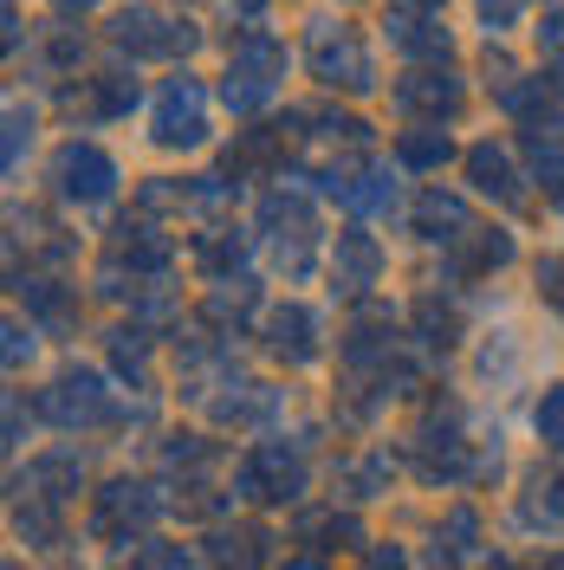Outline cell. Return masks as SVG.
Returning <instances> with one entry per match:
<instances>
[{
    "mask_svg": "<svg viewBox=\"0 0 564 570\" xmlns=\"http://www.w3.org/2000/svg\"><path fill=\"white\" fill-rule=\"evenodd\" d=\"M280 71H285V46L273 33H247L234 39V59H227V85H221V105L234 110V117H253V110L273 105V91H280Z\"/></svg>",
    "mask_w": 564,
    "mask_h": 570,
    "instance_id": "cell-1",
    "label": "cell"
},
{
    "mask_svg": "<svg viewBox=\"0 0 564 570\" xmlns=\"http://www.w3.org/2000/svg\"><path fill=\"white\" fill-rule=\"evenodd\" d=\"M39 415L52 428H66V434H91V428L124 422V409H117V395L105 390L98 370H66L52 390H39Z\"/></svg>",
    "mask_w": 564,
    "mask_h": 570,
    "instance_id": "cell-2",
    "label": "cell"
},
{
    "mask_svg": "<svg viewBox=\"0 0 564 570\" xmlns=\"http://www.w3.org/2000/svg\"><path fill=\"white\" fill-rule=\"evenodd\" d=\"M234 493L253 505H292L305 493V454L292 441H253L234 466Z\"/></svg>",
    "mask_w": 564,
    "mask_h": 570,
    "instance_id": "cell-3",
    "label": "cell"
},
{
    "mask_svg": "<svg viewBox=\"0 0 564 570\" xmlns=\"http://www.w3.org/2000/svg\"><path fill=\"white\" fill-rule=\"evenodd\" d=\"M260 234L273 240V259H280L285 279H305L312 273V247H318V220H312V202L299 188H273L260 202Z\"/></svg>",
    "mask_w": 564,
    "mask_h": 570,
    "instance_id": "cell-4",
    "label": "cell"
},
{
    "mask_svg": "<svg viewBox=\"0 0 564 570\" xmlns=\"http://www.w3.org/2000/svg\"><path fill=\"white\" fill-rule=\"evenodd\" d=\"M305 66H312V78L338 85V91H370L377 85V66H370L363 39L344 20H318L312 33H305Z\"/></svg>",
    "mask_w": 564,
    "mask_h": 570,
    "instance_id": "cell-5",
    "label": "cell"
},
{
    "mask_svg": "<svg viewBox=\"0 0 564 570\" xmlns=\"http://www.w3.org/2000/svg\"><path fill=\"white\" fill-rule=\"evenodd\" d=\"M105 33H110V46L130 52V59H182V52H195V27L156 13V7H117Z\"/></svg>",
    "mask_w": 564,
    "mask_h": 570,
    "instance_id": "cell-6",
    "label": "cell"
},
{
    "mask_svg": "<svg viewBox=\"0 0 564 570\" xmlns=\"http://www.w3.org/2000/svg\"><path fill=\"white\" fill-rule=\"evenodd\" d=\"M156 519H163V493L149 480H110L105 493L91 499V532L105 538V544H130Z\"/></svg>",
    "mask_w": 564,
    "mask_h": 570,
    "instance_id": "cell-7",
    "label": "cell"
},
{
    "mask_svg": "<svg viewBox=\"0 0 564 570\" xmlns=\"http://www.w3.org/2000/svg\"><path fill=\"white\" fill-rule=\"evenodd\" d=\"M149 130H156L163 149H195V142H208V91H202V78L176 71V78L156 91Z\"/></svg>",
    "mask_w": 564,
    "mask_h": 570,
    "instance_id": "cell-8",
    "label": "cell"
},
{
    "mask_svg": "<svg viewBox=\"0 0 564 570\" xmlns=\"http://www.w3.org/2000/svg\"><path fill=\"white\" fill-rule=\"evenodd\" d=\"M52 188L66 195V202H78V208H98V202H110L117 195V163H110L98 142H59V156H52Z\"/></svg>",
    "mask_w": 564,
    "mask_h": 570,
    "instance_id": "cell-9",
    "label": "cell"
},
{
    "mask_svg": "<svg viewBox=\"0 0 564 570\" xmlns=\"http://www.w3.org/2000/svg\"><path fill=\"white\" fill-rule=\"evenodd\" d=\"M169 234H156V220L137 214V220H117V234H110V266H130V279H156V273H169Z\"/></svg>",
    "mask_w": 564,
    "mask_h": 570,
    "instance_id": "cell-10",
    "label": "cell"
},
{
    "mask_svg": "<svg viewBox=\"0 0 564 570\" xmlns=\"http://www.w3.org/2000/svg\"><path fill=\"white\" fill-rule=\"evenodd\" d=\"M416 473H422V480H460V473H474L455 409H448V415H428V422L416 428Z\"/></svg>",
    "mask_w": 564,
    "mask_h": 570,
    "instance_id": "cell-11",
    "label": "cell"
},
{
    "mask_svg": "<svg viewBox=\"0 0 564 570\" xmlns=\"http://www.w3.org/2000/svg\"><path fill=\"white\" fill-rule=\"evenodd\" d=\"M383 33H389V46H396L402 59H422V66H441V59L455 52L448 27H441L435 13H422V7H389Z\"/></svg>",
    "mask_w": 564,
    "mask_h": 570,
    "instance_id": "cell-12",
    "label": "cell"
},
{
    "mask_svg": "<svg viewBox=\"0 0 564 570\" xmlns=\"http://www.w3.org/2000/svg\"><path fill=\"white\" fill-rule=\"evenodd\" d=\"M383 273V247L363 234V227H344L338 234V247H331V292L338 298H363L370 285Z\"/></svg>",
    "mask_w": 564,
    "mask_h": 570,
    "instance_id": "cell-13",
    "label": "cell"
},
{
    "mask_svg": "<svg viewBox=\"0 0 564 570\" xmlns=\"http://www.w3.org/2000/svg\"><path fill=\"white\" fill-rule=\"evenodd\" d=\"M409 220H416L422 240H441V247H460V240L474 234V208H467L460 195H448V188H422L416 208H409Z\"/></svg>",
    "mask_w": 564,
    "mask_h": 570,
    "instance_id": "cell-14",
    "label": "cell"
},
{
    "mask_svg": "<svg viewBox=\"0 0 564 570\" xmlns=\"http://www.w3.org/2000/svg\"><path fill=\"white\" fill-rule=\"evenodd\" d=\"M130 105H137V78H130V71H105V78H85V85H71L66 91V110L71 117H85V124L124 117Z\"/></svg>",
    "mask_w": 564,
    "mask_h": 570,
    "instance_id": "cell-15",
    "label": "cell"
},
{
    "mask_svg": "<svg viewBox=\"0 0 564 570\" xmlns=\"http://www.w3.org/2000/svg\"><path fill=\"white\" fill-rule=\"evenodd\" d=\"M460 78H448V71H409L402 85H396V105L409 110V117H428V124H448L460 110Z\"/></svg>",
    "mask_w": 564,
    "mask_h": 570,
    "instance_id": "cell-16",
    "label": "cell"
},
{
    "mask_svg": "<svg viewBox=\"0 0 564 570\" xmlns=\"http://www.w3.org/2000/svg\"><path fill=\"white\" fill-rule=\"evenodd\" d=\"M266 351L280 363H312L318 356V312L312 305H280L266 318Z\"/></svg>",
    "mask_w": 564,
    "mask_h": 570,
    "instance_id": "cell-17",
    "label": "cell"
},
{
    "mask_svg": "<svg viewBox=\"0 0 564 570\" xmlns=\"http://www.w3.org/2000/svg\"><path fill=\"white\" fill-rule=\"evenodd\" d=\"M467 181L494 202H526V181H519V163L499 149V142H474L467 149Z\"/></svg>",
    "mask_w": 564,
    "mask_h": 570,
    "instance_id": "cell-18",
    "label": "cell"
},
{
    "mask_svg": "<svg viewBox=\"0 0 564 570\" xmlns=\"http://www.w3.org/2000/svg\"><path fill=\"white\" fill-rule=\"evenodd\" d=\"M499 110L519 117L526 130H545L558 117V78H506L499 85Z\"/></svg>",
    "mask_w": 564,
    "mask_h": 570,
    "instance_id": "cell-19",
    "label": "cell"
},
{
    "mask_svg": "<svg viewBox=\"0 0 564 570\" xmlns=\"http://www.w3.org/2000/svg\"><path fill=\"white\" fill-rule=\"evenodd\" d=\"M519 525L526 532H564V480L558 473H532L526 493H519Z\"/></svg>",
    "mask_w": 564,
    "mask_h": 570,
    "instance_id": "cell-20",
    "label": "cell"
},
{
    "mask_svg": "<svg viewBox=\"0 0 564 570\" xmlns=\"http://www.w3.org/2000/svg\"><path fill=\"white\" fill-rule=\"evenodd\" d=\"M27 480H33V499H46V505H66L78 487H85V461L78 454H39L33 466H27Z\"/></svg>",
    "mask_w": 564,
    "mask_h": 570,
    "instance_id": "cell-21",
    "label": "cell"
},
{
    "mask_svg": "<svg viewBox=\"0 0 564 570\" xmlns=\"http://www.w3.org/2000/svg\"><path fill=\"white\" fill-rule=\"evenodd\" d=\"M20 305H27L39 324H52V331H71V324H78V292L59 285V279H20Z\"/></svg>",
    "mask_w": 564,
    "mask_h": 570,
    "instance_id": "cell-22",
    "label": "cell"
},
{
    "mask_svg": "<svg viewBox=\"0 0 564 570\" xmlns=\"http://www.w3.org/2000/svg\"><path fill=\"white\" fill-rule=\"evenodd\" d=\"M266 544H273V538L260 532V525L214 532L208 538V570H260V564H266Z\"/></svg>",
    "mask_w": 564,
    "mask_h": 570,
    "instance_id": "cell-23",
    "label": "cell"
},
{
    "mask_svg": "<svg viewBox=\"0 0 564 570\" xmlns=\"http://www.w3.org/2000/svg\"><path fill=\"white\" fill-rule=\"evenodd\" d=\"M506 259H513V234H480V227H474V234L460 240V253L448 259V273H455V279H480V273H499Z\"/></svg>",
    "mask_w": 564,
    "mask_h": 570,
    "instance_id": "cell-24",
    "label": "cell"
},
{
    "mask_svg": "<svg viewBox=\"0 0 564 570\" xmlns=\"http://www.w3.org/2000/svg\"><path fill=\"white\" fill-rule=\"evenodd\" d=\"M208 409H214V422L221 428H253V422H266V415L280 409V390H266V383H241L234 395H214Z\"/></svg>",
    "mask_w": 564,
    "mask_h": 570,
    "instance_id": "cell-25",
    "label": "cell"
},
{
    "mask_svg": "<svg viewBox=\"0 0 564 570\" xmlns=\"http://www.w3.org/2000/svg\"><path fill=\"white\" fill-rule=\"evenodd\" d=\"M195 266L214 273V279H241V266H247V234H202V240H195Z\"/></svg>",
    "mask_w": 564,
    "mask_h": 570,
    "instance_id": "cell-26",
    "label": "cell"
},
{
    "mask_svg": "<svg viewBox=\"0 0 564 570\" xmlns=\"http://www.w3.org/2000/svg\"><path fill=\"white\" fill-rule=\"evenodd\" d=\"M519 149H526V169H532V181H545V195L552 202H564V149L545 130H526L519 137Z\"/></svg>",
    "mask_w": 564,
    "mask_h": 570,
    "instance_id": "cell-27",
    "label": "cell"
},
{
    "mask_svg": "<svg viewBox=\"0 0 564 570\" xmlns=\"http://www.w3.org/2000/svg\"><path fill=\"white\" fill-rule=\"evenodd\" d=\"M448 156H455V142H448V130H441V124H428V130H409V137L396 142V163H402V169H441V163H448Z\"/></svg>",
    "mask_w": 564,
    "mask_h": 570,
    "instance_id": "cell-28",
    "label": "cell"
},
{
    "mask_svg": "<svg viewBox=\"0 0 564 570\" xmlns=\"http://www.w3.org/2000/svg\"><path fill=\"white\" fill-rule=\"evenodd\" d=\"M280 149H285V124H280V130H247V137L227 149V176L241 181V176H253V169H266Z\"/></svg>",
    "mask_w": 564,
    "mask_h": 570,
    "instance_id": "cell-29",
    "label": "cell"
},
{
    "mask_svg": "<svg viewBox=\"0 0 564 570\" xmlns=\"http://www.w3.org/2000/svg\"><path fill=\"white\" fill-rule=\"evenodd\" d=\"M416 337H422L428 351H455V337H460L455 305H441L435 292H428V298H416Z\"/></svg>",
    "mask_w": 564,
    "mask_h": 570,
    "instance_id": "cell-30",
    "label": "cell"
},
{
    "mask_svg": "<svg viewBox=\"0 0 564 570\" xmlns=\"http://www.w3.org/2000/svg\"><path fill=\"white\" fill-rule=\"evenodd\" d=\"M110 363H117L137 390H149V331H137V324L110 331Z\"/></svg>",
    "mask_w": 564,
    "mask_h": 570,
    "instance_id": "cell-31",
    "label": "cell"
},
{
    "mask_svg": "<svg viewBox=\"0 0 564 570\" xmlns=\"http://www.w3.org/2000/svg\"><path fill=\"white\" fill-rule=\"evenodd\" d=\"M253 298H260V285L253 279H221L208 292V324H241L253 312Z\"/></svg>",
    "mask_w": 564,
    "mask_h": 570,
    "instance_id": "cell-32",
    "label": "cell"
},
{
    "mask_svg": "<svg viewBox=\"0 0 564 570\" xmlns=\"http://www.w3.org/2000/svg\"><path fill=\"white\" fill-rule=\"evenodd\" d=\"M389 202H396V169H357V188H351V208H363V214H383Z\"/></svg>",
    "mask_w": 564,
    "mask_h": 570,
    "instance_id": "cell-33",
    "label": "cell"
},
{
    "mask_svg": "<svg viewBox=\"0 0 564 570\" xmlns=\"http://www.w3.org/2000/svg\"><path fill=\"white\" fill-rule=\"evenodd\" d=\"M538 441L545 448H564V383L545 390V402H538Z\"/></svg>",
    "mask_w": 564,
    "mask_h": 570,
    "instance_id": "cell-34",
    "label": "cell"
},
{
    "mask_svg": "<svg viewBox=\"0 0 564 570\" xmlns=\"http://www.w3.org/2000/svg\"><path fill=\"white\" fill-rule=\"evenodd\" d=\"M538 52L552 59V78L564 85V7H558V13H545V20H538Z\"/></svg>",
    "mask_w": 564,
    "mask_h": 570,
    "instance_id": "cell-35",
    "label": "cell"
},
{
    "mask_svg": "<svg viewBox=\"0 0 564 570\" xmlns=\"http://www.w3.org/2000/svg\"><path fill=\"white\" fill-rule=\"evenodd\" d=\"M208 454H214V448L202 441V434H169V441H163V461H169V466H202Z\"/></svg>",
    "mask_w": 564,
    "mask_h": 570,
    "instance_id": "cell-36",
    "label": "cell"
},
{
    "mask_svg": "<svg viewBox=\"0 0 564 570\" xmlns=\"http://www.w3.org/2000/svg\"><path fill=\"white\" fill-rule=\"evenodd\" d=\"M27 142H33V110H7V176H13V169H20V149H27Z\"/></svg>",
    "mask_w": 564,
    "mask_h": 570,
    "instance_id": "cell-37",
    "label": "cell"
},
{
    "mask_svg": "<svg viewBox=\"0 0 564 570\" xmlns=\"http://www.w3.org/2000/svg\"><path fill=\"white\" fill-rule=\"evenodd\" d=\"M312 538H331V544H363V525L357 519H318V525H305Z\"/></svg>",
    "mask_w": 564,
    "mask_h": 570,
    "instance_id": "cell-38",
    "label": "cell"
},
{
    "mask_svg": "<svg viewBox=\"0 0 564 570\" xmlns=\"http://www.w3.org/2000/svg\"><path fill=\"white\" fill-rule=\"evenodd\" d=\"M27 356H33V324H7V370H20V363H27Z\"/></svg>",
    "mask_w": 564,
    "mask_h": 570,
    "instance_id": "cell-39",
    "label": "cell"
},
{
    "mask_svg": "<svg viewBox=\"0 0 564 570\" xmlns=\"http://www.w3.org/2000/svg\"><path fill=\"white\" fill-rule=\"evenodd\" d=\"M46 52H52V66H78V59H85V33H52V46H46Z\"/></svg>",
    "mask_w": 564,
    "mask_h": 570,
    "instance_id": "cell-40",
    "label": "cell"
},
{
    "mask_svg": "<svg viewBox=\"0 0 564 570\" xmlns=\"http://www.w3.org/2000/svg\"><path fill=\"white\" fill-rule=\"evenodd\" d=\"M538 292L564 312V259H538Z\"/></svg>",
    "mask_w": 564,
    "mask_h": 570,
    "instance_id": "cell-41",
    "label": "cell"
},
{
    "mask_svg": "<svg viewBox=\"0 0 564 570\" xmlns=\"http://www.w3.org/2000/svg\"><path fill=\"white\" fill-rule=\"evenodd\" d=\"M149 564H156V570H195V551H169V544H149Z\"/></svg>",
    "mask_w": 564,
    "mask_h": 570,
    "instance_id": "cell-42",
    "label": "cell"
},
{
    "mask_svg": "<svg viewBox=\"0 0 564 570\" xmlns=\"http://www.w3.org/2000/svg\"><path fill=\"white\" fill-rule=\"evenodd\" d=\"M363 570H409V551H402V544H377Z\"/></svg>",
    "mask_w": 564,
    "mask_h": 570,
    "instance_id": "cell-43",
    "label": "cell"
},
{
    "mask_svg": "<svg viewBox=\"0 0 564 570\" xmlns=\"http://www.w3.org/2000/svg\"><path fill=\"white\" fill-rule=\"evenodd\" d=\"M448 538H455L448 551H467V544H474V512H467V505H460L455 519H448Z\"/></svg>",
    "mask_w": 564,
    "mask_h": 570,
    "instance_id": "cell-44",
    "label": "cell"
},
{
    "mask_svg": "<svg viewBox=\"0 0 564 570\" xmlns=\"http://www.w3.org/2000/svg\"><path fill=\"white\" fill-rule=\"evenodd\" d=\"M480 13H487V20H494V27H506V20H513V13H519V0H480Z\"/></svg>",
    "mask_w": 564,
    "mask_h": 570,
    "instance_id": "cell-45",
    "label": "cell"
},
{
    "mask_svg": "<svg viewBox=\"0 0 564 570\" xmlns=\"http://www.w3.org/2000/svg\"><path fill=\"white\" fill-rule=\"evenodd\" d=\"M280 570H324L318 558H292V564H280Z\"/></svg>",
    "mask_w": 564,
    "mask_h": 570,
    "instance_id": "cell-46",
    "label": "cell"
},
{
    "mask_svg": "<svg viewBox=\"0 0 564 570\" xmlns=\"http://www.w3.org/2000/svg\"><path fill=\"white\" fill-rule=\"evenodd\" d=\"M85 7H91V0H66V13H85Z\"/></svg>",
    "mask_w": 564,
    "mask_h": 570,
    "instance_id": "cell-47",
    "label": "cell"
},
{
    "mask_svg": "<svg viewBox=\"0 0 564 570\" xmlns=\"http://www.w3.org/2000/svg\"><path fill=\"white\" fill-rule=\"evenodd\" d=\"M234 7H247V13H260V7H266V0H234Z\"/></svg>",
    "mask_w": 564,
    "mask_h": 570,
    "instance_id": "cell-48",
    "label": "cell"
},
{
    "mask_svg": "<svg viewBox=\"0 0 564 570\" xmlns=\"http://www.w3.org/2000/svg\"><path fill=\"white\" fill-rule=\"evenodd\" d=\"M545 570H564V558H552V564H545Z\"/></svg>",
    "mask_w": 564,
    "mask_h": 570,
    "instance_id": "cell-49",
    "label": "cell"
},
{
    "mask_svg": "<svg viewBox=\"0 0 564 570\" xmlns=\"http://www.w3.org/2000/svg\"><path fill=\"white\" fill-rule=\"evenodd\" d=\"M422 7H435V0H422Z\"/></svg>",
    "mask_w": 564,
    "mask_h": 570,
    "instance_id": "cell-50",
    "label": "cell"
}]
</instances>
